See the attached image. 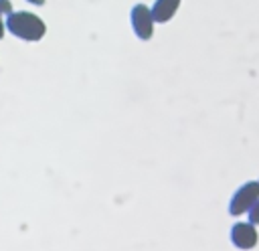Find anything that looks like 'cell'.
<instances>
[{
    "mask_svg": "<svg viewBox=\"0 0 259 251\" xmlns=\"http://www.w3.org/2000/svg\"><path fill=\"white\" fill-rule=\"evenodd\" d=\"M6 30L14 34L20 40L26 43H36L47 34V24L45 20L28 10H14L6 16Z\"/></svg>",
    "mask_w": 259,
    "mask_h": 251,
    "instance_id": "1",
    "label": "cell"
},
{
    "mask_svg": "<svg viewBox=\"0 0 259 251\" xmlns=\"http://www.w3.org/2000/svg\"><path fill=\"white\" fill-rule=\"evenodd\" d=\"M259 200V180H249L245 184H241L235 194L229 200V213L233 217L245 215L255 202Z\"/></svg>",
    "mask_w": 259,
    "mask_h": 251,
    "instance_id": "2",
    "label": "cell"
},
{
    "mask_svg": "<svg viewBox=\"0 0 259 251\" xmlns=\"http://www.w3.org/2000/svg\"><path fill=\"white\" fill-rule=\"evenodd\" d=\"M130 22H132V30L140 40H150L154 34V14L152 8L146 4H134L132 12H130Z\"/></svg>",
    "mask_w": 259,
    "mask_h": 251,
    "instance_id": "3",
    "label": "cell"
},
{
    "mask_svg": "<svg viewBox=\"0 0 259 251\" xmlns=\"http://www.w3.org/2000/svg\"><path fill=\"white\" fill-rule=\"evenodd\" d=\"M231 243L241 249V251H249L259 243V233H257V225L243 221V223H235L231 227Z\"/></svg>",
    "mask_w": 259,
    "mask_h": 251,
    "instance_id": "4",
    "label": "cell"
},
{
    "mask_svg": "<svg viewBox=\"0 0 259 251\" xmlns=\"http://www.w3.org/2000/svg\"><path fill=\"white\" fill-rule=\"evenodd\" d=\"M180 2L182 0H154V4L150 6L152 8V14H154V20L160 22V24L170 22L174 18V14L178 12Z\"/></svg>",
    "mask_w": 259,
    "mask_h": 251,
    "instance_id": "5",
    "label": "cell"
},
{
    "mask_svg": "<svg viewBox=\"0 0 259 251\" xmlns=\"http://www.w3.org/2000/svg\"><path fill=\"white\" fill-rule=\"evenodd\" d=\"M247 217H249V223H253V225H259V200L247 211Z\"/></svg>",
    "mask_w": 259,
    "mask_h": 251,
    "instance_id": "6",
    "label": "cell"
},
{
    "mask_svg": "<svg viewBox=\"0 0 259 251\" xmlns=\"http://www.w3.org/2000/svg\"><path fill=\"white\" fill-rule=\"evenodd\" d=\"M0 12H2L4 16H8L10 12H14V10H12V2H10V0H0Z\"/></svg>",
    "mask_w": 259,
    "mask_h": 251,
    "instance_id": "7",
    "label": "cell"
},
{
    "mask_svg": "<svg viewBox=\"0 0 259 251\" xmlns=\"http://www.w3.org/2000/svg\"><path fill=\"white\" fill-rule=\"evenodd\" d=\"M4 32H6V18H4V14L0 12V38L4 36Z\"/></svg>",
    "mask_w": 259,
    "mask_h": 251,
    "instance_id": "8",
    "label": "cell"
},
{
    "mask_svg": "<svg viewBox=\"0 0 259 251\" xmlns=\"http://www.w3.org/2000/svg\"><path fill=\"white\" fill-rule=\"evenodd\" d=\"M26 2H30V4H34V6H42L47 0H26Z\"/></svg>",
    "mask_w": 259,
    "mask_h": 251,
    "instance_id": "9",
    "label": "cell"
}]
</instances>
